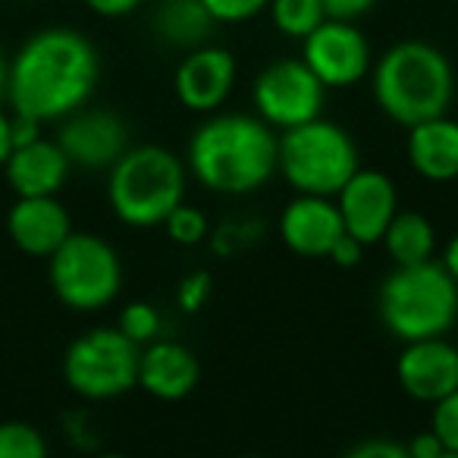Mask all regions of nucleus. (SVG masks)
Here are the masks:
<instances>
[{"label": "nucleus", "mask_w": 458, "mask_h": 458, "mask_svg": "<svg viewBox=\"0 0 458 458\" xmlns=\"http://www.w3.org/2000/svg\"><path fill=\"white\" fill-rule=\"evenodd\" d=\"M72 220L66 204L57 195L16 198L7 210V236L22 255L51 258L70 239Z\"/></svg>", "instance_id": "dca6fc26"}, {"label": "nucleus", "mask_w": 458, "mask_h": 458, "mask_svg": "<svg viewBox=\"0 0 458 458\" xmlns=\"http://www.w3.org/2000/svg\"><path fill=\"white\" fill-rule=\"evenodd\" d=\"M82 4L95 16H104V20H123V16L135 13L145 0H82Z\"/></svg>", "instance_id": "2f4dec72"}, {"label": "nucleus", "mask_w": 458, "mask_h": 458, "mask_svg": "<svg viewBox=\"0 0 458 458\" xmlns=\"http://www.w3.org/2000/svg\"><path fill=\"white\" fill-rule=\"evenodd\" d=\"M377 314L399 343L445 336L458 320V283L443 261L395 264L380 283Z\"/></svg>", "instance_id": "20e7f679"}, {"label": "nucleus", "mask_w": 458, "mask_h": 458, "mask_svg": "<svg viewBox=\"0 0 458 458\" xmlns=\"http://www.w3.org/2000/svg\"><path fill=\"white\" fill-rule=\"evenodd\" d=\"M116 327H120L135 345H148V343H154V339H160V333H164V318H160V311L151 301L139 299L120 308Z\"/></svg>", "instance_id": "393cba45"}, {"label": "nucleus", "mask_w": 458, "mask_h": 458, "mask_svg": "<svg viewBox=\"0 0 458 458\" xmlns=\"http://www.w3.org/2000/svg\"><path fill=\"white\" fill-rule=\"evenodd\" d=\"M361 255H364V245L358 242L355 236H349V233H345V236L333 245L330 261L336 264V267H358V264H361Z\"/></svg>", "instance_id": "473e14b6"}, {"label": "nucleus", "mask_w": 458, "mask_h": 458, "mask_svg": "<svg viewBox=\"0 0 458 458\" xmlns=\"http://www.w3.org/2000/svg\"><path fill=\"white\" fill-rule=\"evenodd\" d=\"M139 355L120 327H95L70 343L64 355V380L85 402H110L139 386Z\"/></svg>", "instance_id": "6e6552de"}, {"label": "nucleus", "mask_w": 458, "mask_h": 458, "mask_svg": "<svg viewBox=\"0 0 458 458\" xmlns=\"http://www.w3.org/2000/svg\"><path fill=\"white\" fill-rule=\"evenodd\" d=\"M70 170L72 164L57 145V139H45V135L29 145H20L4 164V176L16 198L57 195L70 179Z\"/></svg>", "instance_id": "a211bd4d"}, {"label": "nucleus", "mask_w": 458, "mask_h": 458, "mask_svg": "<svg viewBox=\"0 0 458 458\" xmlns=\"http://www.w3.org/2000/svg\"><path fill=\"white\" fill-rule=\"evenodd\" d=\"M57 145L64 148L72 166L101 173L110 170L132 148V132H129V123L116 110L79 107L60 120Z\"/></svg>", "instance_id": "9b49d317"}, {"label": "nucleus", "mask_w": 458, "mask_h": 458, "mask_svg": "<svg viewBox=\"0 0 458 458\" xmlns=\"http://www.w3.org/2000/svg\"><path fill=\"white\" fill-rule=\"evenodd\" d=\"M47 280L57 301L70 311H101L114 305L123 289L120 251L95 233L72 229L70 239L47 258Z\"/></svg>", "instance_id": "0eeeda50"}, {"label": "nucleus", "mask_w": 458, "mask_h": 458, "mask_svg": "<svg viewBox=\"0 0 458 458\" xmlns=\"http://www.w3.org/2000/svg\"><path fill=\"white\" fill-rule=\"evenodd\" d=\"M345 455L349 458H408V449H405V443H395V439L370 437V439L355 443Z\"/></svg>", "instance_id": "c85d7f7f"}, {"label": "nucleus", "mask_w": 458, "mask_h": 458, "mask_svg": "<svg viewBox=\"0 0 458 458\" xmlns=\"http://www.w3.org/2000/svg\"><path fill=\"white\" fill-rule=\"evenodd\" d=\"M101 82V54L79 29L47 26L10 57L7 104L13 114L54 123L85 107Z\"/></svg>", "instance_id": "f257e3e1"}, {"label": "nucleus", "mask_w": 458, "mask_h": 458, "mask_svg": "<svg viewBox=\"0 0 458 458\" xmlns=\"http://www.w3.org/2000/svg\"><path fill=\"white\" fill-rule=\"evenodd\" d=\"M443 264L449 267V274L455 276V283H458V233L449 239V245H445V251H443Z\"/></svg>", "instance_id": "f704fd0d"}, {"label": "nucleus", "mask_w": 458, "mask_h": 458, "mask_svg": "<svg viewBox=\"0 0 458 458\" xmlns=\"http://www.w3.org/2000/svg\"><path fill=\"white\" fill-rule=\"evenodd\" d=\"M185 166L214 195H251L280 170V135L258 114L216 110L191 132Z\"/></svg>", "instance_id": "f03ea898"}, {"label": "nucleus", "mask_w": 458, "mask_h": 458, "mask_svg": "<svg viewBox=\"0 0 458 458\" xmlns=\"http://www.w3.org/2000/svg\"><path fill=\"white\" fill-rule=\"evenodd\" d=\"M236 79V57L226 47L201 45L195 51H185V57L179 60L176 72H173V91L185 110L208 116L229 101Z\"/></svg>", "instance_id": "ddd939ff"}, {"label": "nucleus", "mask_w": 458, "mask_h": 458, "mask_svg": "<svg viewBox=\"0 0 458 458\" xmlns=\"http://www.w3.org/2000/svg\"><path fill=\"white\" fill-rule=\"evenodd\" d=\"M430 408V430L443 439L449 458H458V389H452L449 395L433 402Z\"/></svg>", "instance_id": "a878e982"}, {"label": "nucleus", "mask_w": 458, "mask_h": 458, "mask_svg": "<svg viewBox=\"0 0 458 458\" xmlns=\"http://www.w3.org/2000/svg\"><path fill=\"white\" fill-rule=\"evenodd\" d=\"M336 208L343 214L345 233L370 249L383 242L389 223L399 214V189L386 173L358 166L355 176L336 191Z\"/></svg>", "instance_id": "f8f14e48"}, {"label": "nucleus", "mask_w": 458, "mask_h": 458, "mask_svg": "<svg viewBox=\"0 0 458 458\" xmlns=\"http://www.w3.org/2000/svg\"><path fill=\"white\" fill-rule=\"evenodd\" d=\"M405 449H408V458H449L443 439H439L433 430L414 433V437L405 443Z\"/></svg>", "instance_id": "7c9ffc66"}, {"label": "nucleus", "mask_w": 458, "mask_h": 458, "mask_svg": "<svg viewBox=\"0 0 458 458\" xmlns=\"http://www.w3.org/2000/svg\"><path fill=\"white\" fill-rule=\"evenodd\" d=\"M343 236L345 223L336 208V198L295 191V198L280 214V239L299 258H311V261L330 258L333 245Z\"/></svg>", "instance_id": "2eb2a0df"}, {"label": "nucleus", "mask_w": 458, "mask_h": 458, "mask_svg": "<svg viewBox=\"0 0 458 458\" xmlns=\"http://www.w3.org/2000/svg\"><path fill=\"white\" fill-rule=\"evenodd\" d=\"M395 380L408 399L433 405L458 389V345H452L445 336L402 343L395 358Z\"/></svg>", "instance_id": "4468645a"}, {"label": "nucleus", "mask_w": 458, "mask_h": 458, "mask_svg": "<svg viewBox=\"0 0 458 458\" xmlns=\"http://www.w3.org/2000/svg\"><path fill=\"white\" fill-rule=\"evenodd\" d=\"M358 166H361L358 145L339 123L318 116L280 132L276 173L286 179L293 191L336 198V191L355 176Z\"/></svg>", "instance_id": "423d86ee"}, {"label": "nucleus", "mask_w": 458, "mask_h": 458, "mask_svg": "<svg viewBox=\"0 0 458 458\" xmlns=\"http://www.w3.org/2000/svg\"><path fill=\"white\" fill-rule=\"evenodd\" d=\"M13 148H16V139H13V110L0 107V170H4V164L10 160Z\"/></svg>", "instance_id": "72a5a7b5"}, {"label": "nucleus", "mask_w": 458, "mask_h": 458, "mask_svg": "<svg viewBox=\"0 0 458 458\" xmlns=\"http://www.w3.org/2000/svg\"><path fill=\"white\" fill-rule=\"evenodd\" d=\"M405 154L411 170L427 182L458 179V120L449 114L405 129Z\"/></svg>", "instance_id": "6ab92c4d"}, {"label": "nucleus", "mask_w": 458, "mask_h": 458, "mask_svg": "<svg viewBox=\"0 0 458 458\" xmlns=\"http://www.w3.org/2000/svg\"><path fill=\"white\" fill-rule=\"evenodd\" d=\"M201 380V361L185 343L176 339H154L141 345L139 355V389L160 402H179L195 393Z\"/></svg>", "instance_id": "f3484780"}, {"label": "nucleus", "mask_w": 458, "mask_h": 458, "mask_svg": "<svg viewBox=\"0 0 458 458\" xmlns=\"http://www.w3.org/2000/svg\"><path fill=\"white\" fill-rule=\"evenodd\" d=\"M204 7L210 10L220 26H239V22H249L255 16L267 13L270 0H204Z\"/></svg>", "instance_id": "cd10ccee"}, {"label": "nucleus", "mask_w": 458, "mask_h": 458, "mask_svg": "<svg viewBox=\"0 0 458 458\" xmlns=\"http://www.w3.org/2000/svg\"><path fill=\"white\" fill-rule=\"evenodd\" d=\"M7 76H10V57L0 51V104L7 101Z\"/></svg>", "instance_id": "c9c22d12"}, {"label": "nucleus", "mask_w": 458, "mask_h": 458, "mask_svg": "<svg viewBox=\"0 0 458 458\" xmlns=\"http://www.w3.org/2000/svg\"><path fill=\"white\" fill-rule=\"evenodd\" d=\"M301 60L311 72L327 85V91L352 89L364 82L374 66L370 41L355 22L324 20L305 41H301Z\"/></svg>", "instance_id": "9d476101"}, {"label": "nucleus", "mask_w": 458, "mask_h": 458, "mask_svg": "<svg viewBox=\"0 0 458 458\" xmlns=\"http://www.w3.org/2000/svg\"><path fill=\"white\" fill-rule=\"evenodd\" d=\"M220 22L210 16L204 0H160L154 10V32L166 47L176 51H195L210 45L214 29Z\"/></svg>", "instance_id": "aec40b11"}, {"label": "nucleus", "mask_w": 458, "mask_h": 458, "mask_svg": "<svg viewBox=\"0 0 458 458\" xmlns=\"http://www.w3.org/2000/svg\"><path fill=\"white\" fill-rule=\"evenodd\" d=\"M251 101H255V114L276 132H283L324 114L327 85L301 57L274 60L258 72L251 85Z\"/></svg>", "instance_id": "1a4fd4ad"}, {"label": "nucleus", "mask_w": 458, "mask_h": 458, "mask_svg": "<svg viewBox=\"0 0 458 458\" xmlns=\"http://www.w3.org/2000/svg\"><path fill=\"white\" fill-rule=\"evenodd\" d=\"M189 166L164 145H132L107 170V201L116 220L132 229L164 226L166 214L185 201Z\"/></svg>", "instance_id": "39448f33"}, {"label": "nucleus", "mask_w": 458, "mask_h": 458, "mask_svg": "<svg viewBox=\"0 0 458 458\" xmlns=\"http://www.w3.org/2000/svg\"><path fill=\"white\" fill-rule=\"evenodd\" d=\"M210 293H214V276L208 270H191L176 286V308L182 314H198L210 301Z\"/></svg>", "instance_id": "bb28decb"}, {"label": "nucleus", "mask_w": 458, "mask_h": 458, "mask_svg": "<svg viewBox=\"0 0 458 458\" xmlns=\"http://www.w3.org/2000/svg\"><path fill=\"white\" fill-rule=\"evenodd\" d=\"M327 10V20H345L358 22L361 16H368L377 7V0H320Z\"/></svg>", "instance_id": "c756f323"}, {"label": "nucleus", "mask_w": 458, "mask_h": 458, "mask_svg": "<svg viewBox=\"0 0 458 458\" xmlns=\"http://www.w3.org/2000/svg\"><path fill=\"white\" fill-rule=\"evenodd\" d=\"M267 13L274 20L276 32L295 41H305L327 20V10L320 0H270Z\"/></svg>", "instance_id": "4be33fe9"}, {"label": "nucleus", "mask_w": 458, "mask_h": 458, "mask_svg": "<svg viewBox=\"0 0 458 458\" xmlns=\"http://www.w3.org/2000/svg\"><path fill=\"white\" fill-rule=\"evenodd\" d=\"M380 245L393 258V264L430 261L437 251V229H433L430 216H424L420 210H399Z\"/></svg>", "instance_id": "412c9836"}, {"label": "nucleus", "mask_w": 458, "mask_h": 458, "mask_svg": "<svg viewBox=\"0 0 458 458\" xmlns=\"http://www.w3.org/2000/svg\"><path fill=\"white\" fill-rule=\"evenodd\" d=\"M166 239L173 245H182V249H195V245H204L210 239V220L201 208L195 204H176V208L166 214L164 220Z\"/></svg>", "instance_id": "5701e85b"}, {"label": "nucleus", "mask_w": 458, "mask_h": 458, "mask_svg": "<svg viewBox=\"0 0 458 458\" xmlns=\"http://www.w3.org/2000/svg\"><path fill=\"white\" fill-rule=\"evenodd\" d=\"M47 439L35 424L4 420L0 424V458H45Z\"/></svg>", "instance_id": "b1692460"}, {"label": "nucleus", "mask_w": 458, "mask_h": 458, "mask_svg": "<svg viewBox=\"0 0 458 458\" xmlns=\"http://www.w3.org/2000/svg\"><path fill=\"white\" fill-rule=\"evenodd\" d=\"M370 91L380 114L408 129L449 114L455 98V70L439 47L427 41H399L370 66Z\"/></svg>", "instance_id": "7ed1b4c3"}]
</instances>
